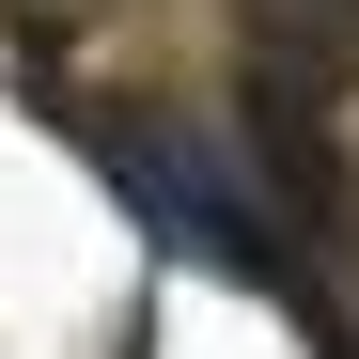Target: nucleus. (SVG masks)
Masks as SVG:
<instances>
[{
	"label": "nucleus",
	"mask_w": 359,
	"mask_h": 359,
	"mask_svg": "<svg viewBox=\"0 0 359 359\" xmlns=\"http://www.w3.org/2000/svg\"><path fill=\"white\" fill-rule=\"evenodd\" d=\"M109 156V188H126L172 250H188L203 281H250V297H297V219L266 203V172L234 156L219 126H188V109H126V126L94 141ZM313 313V297H297Z\"/></svg>",
	"instance_id": "1"
},
{
	"label": "nucleus",
	"mask_w": 359,
	"mask_h": 359,
	"mask_svg": "<svg viewBox=\"0 0 359 359\" xmlns=\"http://www.w3.org/2000/svg\"><path fill=\"white\" fill-rule=\"evenodd\" d=\"M234 156L281 188V219H297V234H328V219H344V156H328V94H313V79H266V63H250Z\"/></svg>",
	"instance_id": "2"
},
{
	"label": "nucleus",
	"mask_w": 359,
	"mask_h": 359,
	"mask_svg": "<svg viewBox=\"0 0 359 359\" xmlns=\"http://www.w3.org/2000/svg\"><path fill=\"white\" fill-rule=\"evenodd\" d=\"M250 16H266V47H250V63L266 79H344V32H359V0H250Z\"/></svg>",
	"instance_id": "3"
}]
</instances>
